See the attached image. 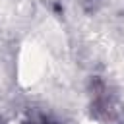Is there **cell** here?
<instances>
[{
	"mask_svg": "<svg viewBox=\"0 0 124 124\" xmlns=\"http://www.w3.org/2000/svg\"><path fill=\"white\" fill-rule=\"evenodd\" d=\"M120 114V107L105 81L95 78L91 81V116L105 120V122H114Z\"/></svg>",
	"mask_w": 124,
	"mask_h": 124,
	"instance_id": "6da1fadb",
	"label": "cell"
},
{
	"mask_svg": "<svg viewBox=\"0 0 124 124\" xmlns=\"http://www.w3.org/2000/svg\"><path fill=\"white\" fill-rule=\"evenodd\" d=\"M21 124H58V120H54L50 114H46L39 108H33L27 112V116L23 118Z\"/></svg>",
	"mask_w": 124,
	"mask_h": 124,
	"instance_id": "7a4b0ae2",
	"label": "cell"
}]
</instances>
